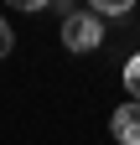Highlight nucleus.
Returning a JSON list of instances; mask_svg holds the SVG:
<instances>
[{
	"label": "nucleus",
	"mask_w": 140,
	"mask_h": 145,
	"mask_svg": "<svg viewBox=\"0 0 140 145\" xmlns=\"http://www.w3.org/2000/svg\"><path fill=\"white\" fill-rule=\"evenodd\" d=\"M62 5H67V0H62Z\"/></svg>",
	"instance_id": "nucleus-7"
},
{
	"label": "nucleus",
	"mask_w": 140,
	"mask_h": 145,
	"mask_svg": "<svg viewBox=\"0 0 140 145\" xmlns=\"http://www.w3.org/2000/svg\"><path fill=\"white\" fill-rule=\"evenodd\" d=\"M104 42V21L94 10H67L62 16V47L67 52H94Z\"/></svg>",
	"instance_id": "nucleus-1"
},
{
	"label": "nucleus",
	"mask_w": 140,
	"mask_h": 145,
	"mask_svg": "<svg viewBox=\"0 0 140 145\" xmlns=\"http://www.w3.org/2000/svg\"><path fill=\"white\" fill-rule=\"evenodd\" d=\"M10 42H16V36H10V21H0V57L10 52Z\"/></svg>",
	"instance_id": "nucleus-5"
},
{
	"label": "nucleus",
	"mask_w": 140,
	"mask_h": 145,
	"mask_svg": "<svg viewBox=\"0 0 140 145\" xmlns=\"http://www.w3.org/2000/svg\"><path fill=\"white\" fill-rule=\"evenodd\" d=\"M135 10V0H94V16H125Z\"/></svg>",
	"instance_id": "nucleus-4"
},
{
	"label": "nucleus",
	"mask_w": 140,
	"mask_h": 145,
	"mask_svg": "<svg viewBox=\"0 0 140 145\" xmlns=\"http://www.w3.org/2000/svg\"><path fill=\"white\" fill-rule=\"evenodd\" d=\"M109 130H114V140H119V145H140V104H135V99L114 109Z\"/></svg>",
	"instance_id": "nucleus-2"
},
{
	"label": "nucleus",
	"mask_w": 140,
	"mask_h": 145,
	"mask_svg": "<svg viewBox=\"0 0 140 145\" xmlns=\"http://www.w3.org/2000/svg\"><path fill=\"white\" fill-rule=\"evenodd\" d=\"M125 88H130V99L140 104V52H135V57L125 62Z\"/></svg>",
	"instance_id": "nucleus-3"
},
{
	"label": "nucleus",
	"mask_w": 140,
	"mask_h": 145,
	"mask_svg": "<svg viewBox=\"0 0 140 145\" xmlns=\"http://www.w3.org/2000/svg\"><path fill=\"white\" fill-rule=\"evenodd\" d=\"M10 5H16V10H42L47 0H10Z\"/></svg>",
	"instance_id": "nucleus-6"
}]
</instances>
